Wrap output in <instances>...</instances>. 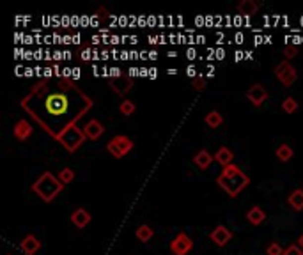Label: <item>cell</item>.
Segmentation results:
<instances>
[{"mask_svg": "<svg viewBox=\"0 0 303 255\" xmlns=\"http://www.w3.org/2000/svg\"><path fill=\"white\" fill-rule=\"evenodd\" d=\"M216 184L222 188L229 197H238L245 188L250 184V177L245 174L243 170L240 169L238 165H229L223 167V170L220 172V175L216 177Z\"/></svg>", "mask_w": 303, "mask_h": 255, "instance_id": "obj_1", "label": "cell"}, {"mask_svg": "<svg viewBox=\"0 0 303 255\" xmlns=\"http://www.w3.org/2000/svg\"><path fill=\"white\" fill-rule=\"evenodd\" d=\"M64 190V184L59 181V177H55L51 172H43L36 183L32 184V191L43 202H51L57 195H60V191Z\"/></svg>", "mask_w": 303, "mask_h": 255, "instance_id": "obj_2", "label": "cell"}, {"mask_svg": "<svg viewBox=\"0 0 303 255\" xmlns=\"http://www.w3.org/2000/svg\"><path fill=\"white\" fill-rule=\"evenodd\" d=\"M57 138H59V142L67 149V151H71L73 153V151H76V149L84 144L85 133H84V129H78V128L75 126V123H69L62 131L57 135Z\"/></svg>", "mask_w": 303, "mask_h": 255, "instance_id": "obj_3", "label": "cell"}, {"mask_svg": "<svg viewBox=\"0 0 303 255\" xmlns=\"http://www.w3.org/2000/svg\"><path fill=\"white\" fill-rule=\"evenodd\" d=\"M133 147H135V142L126 135H115L114 138H110V140L106 142V151H108L115 160L124 158L128 153L133 151Z\"/></svg>", "mask_w": 303, "mask_h": 255, "instance_id": "obj_4", "label": "cell"}, {"mask_svg": "<svg viewBox=\"0 0 303 255\" xmlns=\"http://www.w3.org/2000/svg\"><path fill=\"white\" fill-rule=\"evenodd\" d=\"M45 108L50 115H64L69 108V99H67L66 92L48 94L45 99Z\"/></svg>", "mask_w": 303, "mask_h": 255, "instance_id": "obj_5", "label": "cell"}, {"mask_svg": "<svg viewBox=\"0 0 303 255\" xmlns=\"http://www.w3.org/2000/svg\"><path fill=\"white\" fill-rule=\"evenodd\" d=\"M275 77L284 87H291V85L295 84L298 80V71L289 60H282V62H278L275 66Z\"/></svg>", "mask_w": 303, "mask_h": 255, "instance_id": "obj_6", "label": "cell"}, {"mask_svg": "<svg viewBox=\"0 0 303 255\" xmlns=\"http://www.w3.org/2000/svg\"><path fill=\"white\" fill-rule=\"evenodd\" d=\"M192 250H194V239L185 232H179L170 241V252L174 255H188Z\"/></svg>", "mask_w": 303, "mask_h": 255, "instance_id": "obj_7", "label": "cell"}, {"mask_svg": "<svg viewBox=\"0 0 303 255\" xmlns=\"http://www.w3.org/2000/svg\"><path fill=\"white\" fill-rule=\"evenodd\" d=\"M247 99L252 103L255 108L264 105V101L268 99V90H266L264 85L261 84H253L249 90H247Z\"/></svg>", "mask_w": 303, "mask_h": 255, "instance_id": "obj_8", "label": "cell"}, {"mask_svg": "<svg viewBox=\"0 0 303 255\" xmlns=\"http://www.w3.org/2000/svg\"><path fill=\"white\" fill-rule=\"evenodd\" d=\"M209 239L215 243L216 247H225V245L232 239V232L225 225H216L215 229L211 230Z\"/></svg>", "mask_w": 303, "mask_h": 255, "instance_id": "obj_9", "label": "cell"}, {"mask_svg": "<svg viewBox=\"0 0 303 255\" xmlns=\"http://www.w3.org/2000/svg\"><path fill=\"white\" fill-rule=\"evenodd\" d=\"M93 216H91V212L84 208H76L75 211L71 212V223L76 227V229H85V227L91 223Z\"/></svg>", "mask_w": 303, "mask_h": 255, "instance_id": "obj_10", "label": "cell"}, {"mask_svg": "<svg viewBox=\"0 0 303 255\" xmlns=\"http://www.w3.org/2000/svg\"><path fill=\"white\" fill-rule=\"evenodd\" d=\"M84 133H85V138H89V140H98L105 133V126L98 119H91L84 126Z\"/></svg>", "mask_w": 303, "mask_h": 255, "instance_id": "obj_11", "label": "cell"}, {"mask_svg": "<svg viewBox=\"0 0 303 255\" xmlns=\"http://www.w3.org/2000/svg\"><path fill=\"white\" fill-rule=\"evenodd\" d=\"M39 248H41V241L34 234H29L20 241V250L25 255H36Z\"/></svg>", "mask_w": 303, "mask_h": 255, "instance_id": "obj_12", "label": "cell"}, {"mask_svg": "<svg viewBox=\"0 0 303 255\" xmlns=\"http://www.w3.org/2000/svg\"><path fill=\"white\" fill-rule=\"evenodd\" d=\"M13 131H14V136H16L18 140L23 142V140H27V138H29L30 135H32L34 129H32V124H30L27 119H20L16 124H14V129H13Z\"/></svg>", "mask_w": 303, "mask_h": 255, "instance_id": "obj_13", "label": "cell"}, {"mask_svg": "<svg viewBox=\"0 0 303 255\" xmlns=\"http://www.w3.org/2000/svg\"><path fill=\"white\" fill-rule=\"evenodd\" d=\"M213 158H215V156H213L209 151H206V149H201V151H199V153L194 156V163L201 170H206V169H209V165L213 163Z\"/></svg>", "mask_w": 303, "mask_h": 255, "instance_id": "obj_14", "label": "cell"}, {"mask_svg": "<svg viewBox=\"0 0 303 255\" xmlns=\"http://www.w3.org/2000/svg\"><path fill=\"white\" fill-rule=\"evenodd\" d=\"M247 220H249V223H252V225H261L262 221L266 220L264 209L259 208V206H253V208H250L249 212H247Z\"/></svg>", "mask_w": 303, "mask_h": 255, "instance_id": "obj_15", "label": "cell"}, {"mask_svg": "<svg viewBox=\"0 0 303 255\" xmlns=\"http://www.w3.org/2000/svg\"><path fill=\"white\" fill-rule=\"evenodd\" d=\"M215 160L222 167H229V165H232V162H234V153H232L229 147H225V145H223V147H220L218 151H216Z\"/></svg>", "mask_w": 303, "mask_h": 255, "instance_id": "obj_16", "label": "cell"}, {"mask_svg": "<svg viewBox=\"0 0 303 255\" xmlns=\"http://www.w3.org/2000/svg\"><path fill=\"white\" fill-rule=\"evenodd\" d=\"M287 202H289V206L295 211H303V190L302 188H296V190H293L289 193V197H287Z\"/></svg>", "mask_w": 303, "mask_h": 255, "instance_id": "obj_17", "label": "cell"}, {"mask_svg": "<svg viewBox=\"0 0 303 255\" xmlns=\"http://www.w3.org/2000/svg\"><path fill=\"white\" fill-rule=\"evenodd\" d=\"M133 87V80H130L128 77H119V80L112 82V89L115 90L117 94H126L128 90Z\"/></svg>", "mask_w": 303, "mask_h": 255, "instance_id": "obj_18", "label": "cell"}, {"mask_svg": "<svg viewBox=\"0 0 303 255\" xmlns=\"http://www.w3.org/2000/svg\"><path fill=\"white\" fill-rule=\"evenodd\" d=\"M238 11H240L243 16H252L259 11V4L253 2V0H243L241 4H238Z\"/></svg>", "mask_w": 303, "mask_h": 255, "instance_id": "obj_19", "label": "cell"}, {"mask_svg": "<svg viewBox=\"0 0 303 255\" xmlns=\"http://www.w3.org/2000/svg\"><path fill=\"white\" fill-rule=\"evenodd\" d=\"M204 123L207 124V128H213V129H216V128L222 126L223 117H222V114H220L218 110H211V112H207L206 117H204Z\"/></svg>", "mask_w": 303, "mask_h": 255, "instance_id": "obj_20", "label": "cell"}, {"mask_svg": "<svg viewBox=\"0 0 303 255\" xmlns=\"http://www.w3.org/2000/svg\"><path fill=\"white\" fill-rule=\"evenodd\" d=\"M275 156H277L278 162L287 163L291 158L295 156V153H293V147H291V145L282 144V145H278V147H277V151H275Z\"/></svg>", "mask_w": 303, "mask_h": 255, "instance_id": "obj_21", "label": "cell"}, {"mask_svg": "<svg viewBox=\"0 0 303 255\" xmlns=\"http://www.w3.org/2000/svg\"><path fill=\"white\" fill-rule=\"evenodd\" d=\"M135 236H137V239L142 243H148L151 241V238L154 236V230L151 229V227L148 225V223H142L140 227H137V230H135Z\"/></svg>", "mask_w": 303, "mask_h": 255, "instance_id": "obj_22", "label": "cell"}, {"mask_svg": "<svg viewBox=\"0 0 303 255\" xmlns=\"http://www.w3.org/2000/svg\"><path fill=\"white\" fill-rule=\"evenodd\" d=\"M298 106H300L298 99H295L293 96H287V98L282 101V110L286 112V114H295V112L298 110Z\"/></svg>", "mask_w": 303, "mask_h": 255, "instance_id": "obj_23", "label": "cell"}, {"mask_svg": "<svg viewBox=\"0 0 303 255\" xmlns=\"http://www.w3.org/2000/svg\"><path fill=\"white\" fill-rule=\"evenodd\" d=\"M57 177H59V181L60 183L64 184V186H66V184H71L73 181H75V170H71V169H62L59 172V175H57Z\"/></svg>", "mask_w": 303, "mask_h": 255, "instance_id": "obj_24", "label": "cell"}, {"mask_svg": "<svg viewBox=\"0 0 303 255\" xmlns=\"http://www.w3.org/2000/svg\"><path fill=\"white\" fill-rule=\"evenodd\" d=\"M135 110H137V105H135L133 101H130V99H124V101L119 105V112H121L124 117H130V115H133Z\"/></svg>", "mask_w": 303, "mask_h": 255, "instance_id": "obj_25", "label": "cell"}, {"mask_svg": "<svg viewBox=\"0 0 303 255\" xmlns=\"http://www.w3.org/2000/svg\"><path fill=\"white\" fill-rule=\"evenodd\" d=\"M266 255H284V250L280 247V243H269L268 247H266Z\"/></svg>", "mask_w": 303, "mask_h": 255, "instance_id": "obj_26", "label": "cell"}, {"mask_svg": "<svg viewBox=\"0 0 303 255\" xmlns=\"http://www.w3.org/2000/svg\"><path fill=\"white\" fill-rule=\"evenodd\" d=\"M284 57L286 59H295V57H298V46H295V44H286L284 46Z\"/></svg>", "mask_w": 303, "mask_h": 255, "instance_id": "obj_27", "label": "cell"}, {"mask_svg": "<svg viewBox=\"0 0 303 255\" xmlns=\"http://www.w3.org/2000/svg\"><path fill=\"white\" fill-rule=\"evenodd\" d=\"M47 92H48V84H47V82H39V84L34 85V89H32L34 96H43V94H47Z\"/></svg>", "mask_w": 303, "mask_h": 255, "instance_id": "obj_28", "label": "cell"}, {"mask_svg": "<svg viewBox=\"0 0 303 255\" xmlns=\"http://www.w3.org/2000/svg\"><path fill=\"white\" fill-rule=\"evenodd\" d=\"M284 255H303V248L300 245H289L284 250Z\"/></svg>", "mask_w": 303, "mask_h": 255, "instance_id": "obj_29", "label": "cell"}, {"mask_svg": "<svg viewBox=\"0 0 303 255\" xmlns=\"http://www.w3.org/2000/svg\"><path fill=\"white\" fill-rule=\"evenodd\" d=\"M194 89L199 90V92L204 90L206 89V80H204V78H197V80H194Z\"/></svg>", "mask_w": 303, "mask_h": 255, "instance_id": "obj_30", "label": "cell"}, {"mask_svg": "<svg viewBox=\"0 0 303 255\" xmlns=\"http://www.w3.org/2000/svg\"><path fill=\"white\" fill-rule=\"evenodd\" d=\"M188 75H190V77H195V69H194V68H190V69H188Z\"/></svg>", "mask_w": 303, "mask_h": 255, "instance_id": "obj_31", "label": "cell"}, {"mask_svg": "<svg viewBox=\"0 0 303 255\" xmlns=\"http://www.w3.org/2000/svg\"><path fill=\"white\" fill-rule=\"evenodd\" d=\"M298 245L303 248V234H302V236H300V239H298Z\"/></svg>", "mask_w": 303, "mask_h": 255, "instance_id": "obj_32", "label": "cell"}, {"mask_svg": "<svg viewBox=\"0 0 303 255\" xmlns=\"http://www.w3.org/2000/svg\"><path fill=\"white\" fill-rule=\"evenodd\" d=\"M45 73H47V77H51V69H45Z\"/></svg>", "mask_w": 303, "mask_h": 255, "instance_id": "obj_33", "label": "cell"}]
</instances>
